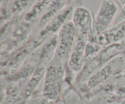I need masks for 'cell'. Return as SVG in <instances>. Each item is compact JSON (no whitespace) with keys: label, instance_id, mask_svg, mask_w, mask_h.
<instances>
[{"label":"cell","instance_id":"6da1fadb","mask_svg":"<svg viewBox=\"0 0 125 104\" xmlns=\"http://www.w3.org/2000/svg\"><path fill=\"white\" fill-rule=\"evenodd\" d=\"M76 35L68 66L73 71L79 73L85 64V52L88 44L95 41L92 16L80 13L73 18Z\"/></svg>","mask_w":125,"mask_h":104},{"label":"cell","instance_id":"7a4b0ae2","mask_svg":"<svg viewBox=\"0 0 125 104\" xmlns=\"http://www.w3.org/2000/svg\"><path fill=\"white\" fill-rule=\"evenodd\" d=\"M76 30L72 21H67L59 30L58 40L52 60L68 65L75 40Z\"/></svg>","mask_w":125,"mask_h":104},{"label":"cell","instance_id":"3957f363","mask_svg":"<svg viewBox=\"0 0 125 104\" xmlns=\"http://www.w3.org/2000/svg\"><path fill=\"white\" fill-rule=\"evenodd\" d=\"M66 66L52 60L48 65L45 74L43 95L48 99L55 100L59 97Z\"/></svg>","mask_w":125,"mask_h":104},{"label":"cell","instance_id":"277c9868","mask_svg":"<svg viewBox=\"0 0 125 104\" xmlns=\"http://www.w3.org/2000/svg\"><path fill=\"white\" fill-rule=\"evenodd\" d=\"M125 51V43L121 41L109 45L108 47L99 52L82 70L83 74L81 76V80L89 79L93 74L102 68L110 60Z\"/></svg>","mask_w":125,"mask_h":104},{"label":"cell","instance_id":"5b68a950","mask_svg":"<svg viewBox=\"0 0 125 104\" xmlns=\"http://www.w3.org/2000/svg\"><path fill=\"white\" fill-rule=\"evenodd\" d=\"M118 11V5L115 0H103L101 1L94 22L95 38L112 28Z\"/></svg>","mask_w":125,"mask_h":104},{"label":"cell","instance_id":"8992f818","mask_svg":"<svg viewBox=\"0 0 125 104\" xmlns=\"http://www.w3.org/2000/svg\"><path fill=\"white\" fill-rule=\"evenodd\" d=\"M125 71V51L110 60L90 77L87 85L94 88Z\"/></svg>","mask_w":125,"mask_h":104},{"label":"cell","instance_id":"52a82bcc","mask_svg":"<svg viewBox=\"0 0 125 104\" xmlns=\"http://www.w3.org/2000/svg\"><path fill=\"white\" fill-rule=\"evenodd\" d=\"M52 0H36L26 13L15 30V37L24 36L38 21Z\"/></svg>","mask_w":125,"mask_h":104},{"label":"cell","instance_id":"ba28073f","mask_svg":"<svg viewBox=\"0 0 125 104\" xmlns=\"http://www.w3.org/2000/svg\"><path fill=\"white\" fill-rule=\"evenodd\" d=\"M69 0H52L37 21V29H43L60 12L64 9Z\"/></svg>","mask_w":125,"mask_h":104},{"label":"cell","instance_id":"9c48e42d","mask_svg":"<svg viewBox=\"0 0 125 104\" xmlns=\"http://www.w3.org/2000/svg\"><path fill=\"white\" fill-rule=\"evenodd\" d=\"M125 38V21L116 28H112L102 33L95 38L101 46H109L111 44L120 42Z\"/></svg>","mask_w":125,"mask_h":104},{"label":"cell","instance_id":"30bf717a","mask_svg":"<svg viewBox=\"0 0 125 104\" xmlns=\"http://www.w3.org/2000/svg\"><path fill=\"white\" fill-rule=\"evenodd\" d=\"M36 0H12L9 4L1 9V23L12 17H15L25 10L30 5H32Z\"/></svg>","mask_w":125,"mask_h":104},{"label":"cell","instance_id":"8fae6325","mask_svg":"<svg viewBox=\"0 0 125 104\" xmlns=\"http://www.w3.org/2000/svg\"><path fill=\"white\" fill-rule=\"evenodd\" d=\"M117 94L120 97L125 99V85L119 88L117 91Z\"/></svg>","mask_w":125,"mask_h":104},{"label":"cell","instance_id":"7c38bea8","mask_svg":"<svg viewBox=\"0 0 125 104\" xmlns=\"http://www.w3.org/2000/svg\"><path fill=\"white\" fill-rule=\"evenodd\" d=\"M123 79H124V80H125V71L124 73H123Z\"/></svg>","mask_w":125,"mask_h":104},{"label":"cell","instance_id":"4fadbf2b","mask_svg":"<svg viewBox=\"0 0 125 104\" xmlns=\"http://www.w3.org/2000/svg\"><path fill=\"white\" fill-rule=\"evenodd\" d=\"M122 41H123V43H125V38H124V39H123V40H122Z\"/></svg>","mask_w":125,"mask_h":104},{"label":"cell","instance_id":"5bb4252c","mask_svg":"<svg viewBox=\"0 0 125 104\" xmlns=\"http://www.w3.org/2000/svg\"><path fill=\"white\" fill-rule=\"evenodd\" d=\"M69 1H72V0H69Z\"/></svg>","mask_w":125,"mask_h":104},{"label":"cell","instance_id":"9a60e30c","mask_svg":"<svg viewBox=\"0 0 125 104\" xmlns=\"http://www.w3.org/2000/svg\"><path fill=\"white\" fill-rule=\"evenodd\" d=\"M1 1H2V0H1Z\"/></svg>","mask_w":125,"mask_h":104}]
</instances>
